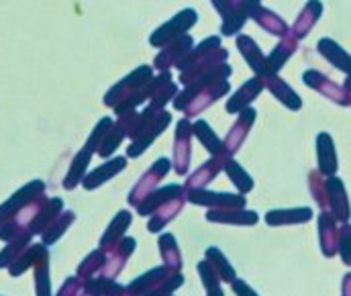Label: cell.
<instances>
[{
	"instance_id": "6da1fadb",
	"label": "cell",
	"mask_w": 351,
	"mask_h": 296,
	"mask_svg": "<svg viewBox=\"0 0 351 296\" xmlns=\"http://www.w3.org/2000/svg\"><path fill=\"white\" fill-rule=\"evenodd\" d=\"M231 72H233L231 66L225 62L217 66L210 74H206L202 80H198L196 84L184 86V90L174 97L176 110H182L186 119L198 116L204 108H208L210 104H215L231 90V84H229Z\"/></svg>"
},
{
	"instance_id": "c3c4849f",
	"label": "cell",
	"mask_w": 351,
	"mask_h": 296,
	"mask_svg": "<svg viewBox=\"0 0 351 296\" xmlns=\"http://www.w3.org/2000/svg\"><path fill=\"white\" fill-rule=\"evenodd\" d=\"M231 286H233V291H235V293H250V295H254V288H250L245 282H241V280H237V278L231 282Z\"/></svg>"
},
{
	"instance_id": "3957f363",
	"label": "cell",
	"mask_w": 351,
	"mask_h": 296,
	"mask_svg": "<svg viewBox=\"0 0 351 296\" xmlns=\"http://www.w3.org/2000/svg\"><path fill=\"white\" fill-rule=\"evenodd\" d=\"M229 51L221 47V37H208L198 47L186 56V60L178 66L180 68V84L190 86L210 74L217 66L225 64Z\"/></svg>"
},
{
	"instance_id": "f1b7e54d",
	"label": "cell",
	"mask_w": 351,
	"mask_h": 296,
	"mask_svg": "<svg viewBox=\"0 0 351 296\" xmlns=\"http://www.w3.org/2000/svg\"><path fill=\"white\" fill-rule=\"evenodd\" d=\"M235 43H237L241 56L245 58V62L250 64V68L256 72V76H262L263 78L267 72H265V56L262 53L260 45L252 37H247V35H237Z\"/></svg>"
},
{
	"instance_id": "ba28073f",
	"label": "cell",
	"mask_w": 351,
	"mask_h": 296,
	"mask_svg": "<svg viewBox=\"0 0 351 296\" xmlns=\"http://www.w3.org/2000/svg\"><path fill=\"white\" fill-rule=\"evenodd\" d=\"M192 160V123L184 116L178 121L174 135V160L172 168L178 176H186Z\"/></svg>"
},
{
	"instance_id": "681fc988",
	"label": "cell",
	"mask_w": 351,
	"mask_h": 296,
	"mask_svg": "<svg viewBox=\"0 0 351 296\" xmlns=\"http://www.w3.org/2000/svg\"><path fill=\"white\" fill-rule=\"evenodd\" d=\"M343 293H346V295H351V274H348V276L343 278Z\"/></svg>"
},
{
	"instance_id": "83f0119b",
	"label": "cell",
	"mask_w": 351,
	"mask_h": 296,
	"mask_svg": "<svg viewBox=\"0 0 351 296\" xmlns=\"http://www.w3.org/2000/svg\"><path fill=\"white\" fill-rule=\"evenodd\" d=\"M178 195H184V188L178 186V184H168L164 188H156L149 197L145 200H141L135 208L141 217H152L164 202H168L170 198L178 197Z\"/></svg>"
},
{
	"instance_id": "7402d4cb",
	"label": "cell",
	"mask_w": 351,
	"mask_h": 296,
	"mask_svg": "<svg viewBox=\"0 0 351 296\" xmlns=\"http://www.w3.org/2000/svg\"><path fill=\"white\" fill-rule=\"evenodd\" d=\"M125 168H127V158H112L110 162H104L102 166L94 168L90 174H86L82 180V186L86 190H94V188L102 186L104 182H108L110 178H114Z\"/></svg>"
},
{
	"instance_id": "f6af8a7d",
	"label": "cell",
	"mask_w": 351,
	"mask_h": 296,
	"mask_svg": "<svg viewBox=\"0 0 351 296\" xmlns=\"http://www.w3.org/2000/svg\"><path fill=\"white\" fill-rule=\"evenodd\" d=\"M198 274H200L202 284H204V291H206L208 295H221V293H223V288H221V278H219V274L215 272V268H213L206 260H202V262L198 264Z\"/></svg>"
},
{
	"instance_id": "8fae6325",
	"label": "cell",
	"mask_w": 351,
	"mask_h": 296,
	"mask_svg": "<svg viewBox=\"0 0 351 296\" xmlns=\"http://www.w3.org/2000/svg\"><path fill=\"white\" fill-rule=\"evenodd\" d=\"M186 200L198 206H208V208H237L245 206L243 195H229V193H210L206 188H196V190H186Z\"/></svg>"
},
{
	"instance_id": "b9f144b4",
	"label": "cell",
	"mask_w": 351,
	"mask_h": 296,
	"mask_svg": "<svg viewBox=\"0 0 351 296\" xmlns=\"http://www.w3.org/2000/svg\"><path fill=\"white\" fill-rule=\"evenodd\" d=\"M31 237H33V233H23L14 239L6 241V247L0 251V268H8L31 245Z\"/></svg>"
},
{
	"instance_id": "f546056e",
	"label": "cell",
	"mask_w": 351,
	"mask_h": 296,
	"mask_svg": "<svg viewBox=\"0 0 351 296\" xmlns=\"http://www.w3.org/2000/svg\"><path fill=\"white\" fill-rule=\"evenodd\" d=\"M321 14H323V2H319V0H308L306 6L302 8V12L298 14L296 23L292 25L290 35L296 37V39L304 37V35L317 25V21H319Z\"/></svg>"
},
{
	"instance_id": "cb8c5ba5",
	"label": "cell",
	"mask_w": 351,
	"mask_h": 296,
	"mask_svg": "<svg viewBox=\"0 0 351 296\" xmlns=\"http://www.w3.org/2000/svg\"><path fill=\"white\" fill-rule=\"evenodd\" d=\"M296 47H298V39L292 37V35L288 33V35L276 45V49L265 58V72H267V74H278V72L282 70V66L294 56ZM267 74H265V76H267Z\"/></svg>"
},
{
	"instance_id": "ab89813d",
	"label": "cell",
	"mask_w": 351,
	"mask_h": 296,
	"mask_svg": "<svg viewBox=\"0 0 351 296\" xmlns=\"http://www.w3.org/2000/svg\"><path fill=\"white\" fill-rule=\"evenodd\" d=\"M104 264H106V251L104 249H96V251H92V254H88L86 258H84V262L78 266V278L80 280H92L94 276H98V274H102V268H104Z\"/></svg>"
},
{
	"instance_id": "2e32d148",
	"label": "cell",
	"mask_w": 351,
	"mask_h": 296,
	"mask_svg": "<svg viewBox=\"0 0 351 296\" xmlns=\"http://www.w3.org/2000/svg\"><path fill=\"white\" fill-rule=\"evenodd\" d=\"M223 160H225V153H219V156H213L208 162H204L196 172H192V174L186 178L184 190L206 188V186L223 172Z\"/></svg>"
},
{
	"instance_id": "74e56055",
	"label": "cell",
	"mask_w": 351,
	"mask_h": 296,
	"mask_svg": "<svg viewBox=\"0 0 351 296\" xmlns=\"http://www.w3.org/2000/svg\"><path fill=\"white\" fill-rule=\"evenodd\" d=\"M192 133L198 137V141L213 153V156H219L223 153V141L217 137V133L213 131V127L206 123V121H194L192 123Z\"/></svg>"
},
{
	"instance_id": "7c38bea8",
	"label": "cell",
	"mask_w": 351,
	"mask_h": 296,
	"mask_svg": "<svg viewBox=\"0 0 351 296\" xmlns=\"http://www.w3.org/2000/svg\"><path fill=\"white\" fill-rule=\"evenodd\" d=\"M41 195H45V184H43L41 180H33V182L25 184L21 190H16V193L8 198L4 204H0V225L6 223L10 217H14V214H16L25 204H29L33 198L41 197Z\"/></svg>"
},
{
	"instance_id": "e575fe53",
	"label": "cell",
	"mask_w": 351,
	"mask_h": 296,
	"mask_svg": "<svg viewBox=\"0 0 351 296\" xmlns=\"http://www.w3.org/2000/svg\"><path fill=\"white\" fill-rule=\"evenodd\" d=\"M313 219V210L308 206L302 208H282V210H269L265 214L267 225H296Z\"/></svg>"
},
{
	"instance_id": "4fadbf2b",
	"label": "cell",
	"mask_w": 351,
	"mask_h": 296,
	"mask_svg": "<svg viewBox=\"0 0 351 296\" xmlns=\"http://www.w3.org/2000/svg\"><path fill=\"white\" fill-rule=\"evenodd\" d=\"M302 80H304L306 86H311L313 90L321 92L323 97H327L329 100H333V102H337V104H341V106H348V104H350L348 92L343 90V86L335 84V82L329 80L325 74H321V72H317V70H306V72L302 74Z\"/></svg>"
},
{
	"instance_id": "9c48e42d",
	"label": "cell",
	"mask_w": 351,
	"mask_h": 296,
	"mask_svg": "<svg viewBox=\"0 0 351 296\" xmlns=\"http://www.w3.org/2000/svg\"><path fill=\"white\" fill-rule=\"evenodd\" d=\"M192 47H194L192 35H180V37H176L174 41H170L166 47H162V51L156 56L154 68L160 70V72H166L170 68H178L186 60V56L192 51Z\"/></svg>"
},
{
	"instance_id": "8992f818",
	"label": "cell",
	"mask_w": 351,
	"mask_h": 296,
	"mask_svg": "<svg viewBox=\"0 0 351 296\" xmlns=\"http://www.w3.org/2000/svg\"><path fill=\"white\" fill-rule=\"evenodd\" d=\"M196 21H198V12L194 10V8H184V10H180L176 16H172L168 23H164L162 27H158L154 33H152V37H149V43L154 45V47H166L170 41H174L176 37H180V35H186L188 33V29H192L194 25H196Z\"/></svg>"
},
{
	"instance_id": "ffe728a7",
	"label": "cell",
	"mask_w": 351,
	"mask_h": 296,
	"mask_svg": "<svg viewBox=\"0 0 351 296\" xmlns=\"http://www.w3.org/2000/svg\"><path fill=\"white\" fill-rule=\"evenodd\" d=\"M263 88H265V84H263V78L262 76H254V78H250L233 97L231 100L227 102V112H231V114H235V112H241L243 108H247L254 100L258 99L260 95L263 92Z\"/></svg>"
},
{
	"instance_id": "e0dca14e",
	"label": "cell",
	"mask_w": 351,
	"mask_h": 296,
	"mask_svg": "<svg viewBox=\"0 0 351 296\" xmlns=\"http://www.w3.org/2000/svg\"><path fill=\"white\" fill-rule=\"evenodd\" d=\"M319 235H321V251L327 258H333L339 251V227H337V219L333 212L323 210L319 214Z\"/></svg>"
},
{
	"instance_id": "7dc6e473",
	"label": "cell",
	"mask_w": 351,
	"mask_h": 296,
	"mask_svg": "<svg viewBox=\"0 0 351 296\" xmlns=\"http://www.w3.org/2000/svg\"><path fill=\"white\" fill-rule=\"evenodd\" d=\"M80 293H84V280H80L78 276L68 278L66 284L60 288V295H80Z\"/></svg>"
},
{
	"instance_id": "1f68e13d",
	"label": "cell",
	"mask_w": 351,
	"mask_h": 296,
	"mask_svg": "<svg viewBox=\"0 0 351 296\" xmlns=\"http://www.w3.org/2000/svg\"><path fill=\"white\" fill-rule=\"evenodd\" d=\"M319 53L325 58V60H329L335 68H339V70H343L348 76H351V56L341 47V45H337L333 39H321L319 41Z\"/></svg>"
},
{
	"instance_id": "7bdbcfd3",
	"label": "cell",
	"mask_w": 351,
	"mask_h": 296,
	"mask_svg": "<svg viewBox=\"0 0 351 296\" xmlns=\"http://www.w3.org/2000/svg\"><path fill=\"white\" fill-rule=\"evenodd\" d=\"M84 293L88 295H121V293H127V286H121L114 280L102 276V278H92V280L84 282Z\"/></svg>"
},
{
	"instance_id": "603a6c76",
	"label": "cell",
	"mask_w": 351,
	"mask_h": 296,
	"mask_svg": "<svg viewBox=\"0 0 351 296\" xmlns=\"http://www.w3.org/2000/svg\"><path fill=\"white\" fill-rule=\"evenodd\" d=\"M184 204H186V195H178V197L170 198L168 202H164V204L152 214V219H149V223H147V229H149L152 233H160L168 223H172L176 217L182 212Z\"/></svg>"
},
{
	"instance_id": "836d02e7",
	"label": "cell",
	"mask_w": 351,
	"mask_h": 296,
	"mask_svg": "<svg viewBox=\"0 0 351 296\" xmlns=\"http://www.w3.org/2000/svg\"><path fill=\"white\" fill-rule=\"evenodd\" d=\"M252 18L262 27L263 31H267L269 35L286 37V35L290 33V27L280 18V14H276V12H271V10H267V8H263L262 4L254 10Z\"/></svg>"
},
{
	"instance_id": "d4e9b609",
	"label": "cell",
	"mask_w": 351,
	"mask_h": 296,
	"mask_svg": "<svg viewBox=\"0 0 351 296\" xmlns=\"http://www.w3.org/2000/svg\"><path fill=\"white\" fill-rule=\"evenodd\" d=\"M131 221H133V217H131L129 210L117 212V217L110 221L108 229L104 231V235H102V239H100V249H104V251L114 249V247L119 245V241L125 237V231L131 227Z\"/></svg>"
},
{
	"instance_id": "f35d334b",
	"label": "cell",
	"mask_w": 351,
	"mask_h": 296,
	"mask_svg": "<svg viewBox=\"0 0 351 296\" xmlns=\"http://www.w3.org/2000/svg\"><path fill=\"white\" fill-rule=\"evenodd\" d=\"M204 258H206V262L215 268V272L219 274V278H221V282H233L237 276H235V270H233V266L229 264V260L221 254V249L219 247H208L206 249V254H204Z\"/></svg>"
},
{
	"instance_id": "8d00e7d4",
	"label": "cell",
	"mask_w": 351,
	"mask_h": 296,
	"mask_svg": "<svg viewBox=\"0 0 351 296\" xmlns=\"http://www.w3.org/2000/svg\"><path fill=\"white\" fill-rule=\"evenodd\" d=\"M76 221V214H74V210H66V212H60L45 229H43V233H41V239H43V243L45 245H51V243H56L66 231H68V227L72 225Z\"/></svg>"
},
{
	"instance_id": "bcb514c9",
	"label": "cell",
	"mask_w": 351,
	"mask_h": 296,
	"mask_svg": "<svg viewBox=\"0 0 351 296\" xmlns=\"http://www.w3.org/2000/svg\"><path fill=\"white\" fill-rule=\"evenodd\" d=\"M339 256L346 266H351V225H343L339 229Z\"/></svg>"
},
{
	"instance_id": "ee69618b",
	"label": "cell",
	"mask_w": 351,
	"mask_h": 296,
	"mask_svg": "<svg viewBox=\"0 0 351 296\" xmlns=\"http://www.w3.org/2000/svg\"><path fill=\"white\" fill-rule=\"evenodd\" d=\"M35 293L37 295H49L51 286H49V254H45L35 266Z\"/></svg>"
},
{
	"instance_id": "9a60e30c",
	"label": "cell",
	"mask_w": 351,
	"mask_h": 296,
	"mask_svg": "<svg viewBox=\"0 0 351 296\" xmlns=\"http://www.w3.org/2000/svg\"><path fill=\"white\" fill-rule=\"evenodd\" d=\"M327 210L333 212L335 219L337 221H343V223H348V219H350L351 214L346 186L335 176H329L327 178Z\"/></svg>"
},
{
	"instance_id": "d590c367",
	"label": "cell",
	"mask_w": 351,
	"mask_h": 296,
	"mask_svg": "<svg viewBox=\"0 0 351 296\" xmlns=\"http://www.w3.org/2000/svg\"><path fill=\"white\" fill-rule=\"evenodd\" d=\"M223 172L229 176V180L235 184V188L241 193V195H247V193H252L254 190V180H252V176L231 158V156H225V160H223Z\"/></svg>"
},
{
	"instance_id": "30bf717a",
	"label": "cell",
	"mask_w": 351,
	"mask_h": 296,
	"mask_svg": "<svg viewBox=\"0 0 351 296\" xmlns=\"http://www.w3.org/2000/svg\"><path fill=\"white\" fill-rule=\"evenodd\" d=\"M256 116H258V112H256V108H252V106H247V108H243V110L239 112L237 121L233 123V127L229 129V135H227L225 141H223V153H225V156H231V158H233V156L239 151V147L243 145V141H245L250 129L254 127Z\"/></svg>"
},
{
	"instance_id": "52a82bcc",
	"label": "cell",
	"mask_w": 351,
	"mask_h": 296,
	"mask_svg": "<svg viewBox=\"0 0 351 296\" xmlns=\"http://www.w3.org/2000/svg\"><path fill=\"white\" fill-rule=\"evenodd\" d=\"M170 168H172V162H170L168 158L156 160V162L152 164V168L137 180V184H135L133 190L129 193V197H127L129 204H131V206H137L141 200H145V198L149 197V195L160 186V182L168 176Z\"/></svg>"
},
{
	"instance_id": "4dcf8cb0",
	"label": "cell",
	"mask_w": 351,
	"mask_h": 296,
	"mask_svg": "<svg viewBox=\"0 0 351 296\" xmlns=\"http://www.w3.org/2000/svg\"><path fill=\"white\" fill-rule=\"evenodd\" d=\"M45 254H49L45 243H31V245H29V247H27V249H25V251H23L6 270H8V274L14 276V278H16V276H23V274H25L29 268H33Z\"/></svg>"
},
{
	"instance_id": "60d3db41",
	"label": "cell",
	"mask_w": 351,
	"mask_h": 296,
	"mask_svg": "<svg viewBox=\"0 0 351 296\" xmlns=\"http://www.w3.org/2000/svg\"><path fill=\"white\" fill-rule=\"evenodd\" d=\"M158 247H160V256L166 266H170L174 270H182V254H180L178 241L172 233H164L158 241Z\"/></svg>"
},
{
	"instance_id": "4316f807",
	"label": "cell",
	"mask_w": 351,
	"mask_h": 296,
	"mask_svg": "<svg viewBox=\"0 0 351 296\" xmlns=\"http://www.w3.org/2000/svg\"><path fill=\"white\" fill-rule=\"evenodd\" d=\"M317 149H319V172L323 176H335L337 172V153L335 143L329 133H319L317 137Z\"/></svg>"
},
{
	"instance_id": "277c9868",
	"label": "cell",
	"mask_w": 351,
	"mask_h": 296,
	"mask_svg": "<svg viewBox=\"0 0 351 296\" xmlns=\"http://www.w3.org/2000/svg\"><path fill=\"white\" fill-rule=\"evenodd\" d=\"M182 284H184V276L180 274V270H174L164 264L135 278L127 286V293L129 295H170L178 291Z\"/></svg>"
},
{
	"instance_id": "d6986e66",
	"label": "cell",
	"mask_w": 351,
	"mask_h": 296,
	"mask_svg": "<svg viewBox=\"0 0 351 296\" xmlns=\"http://www.w3.org/2000/svg\"><path fill=\"white\" fill-rule=\"evenodd\" d=\"M178 95V86L174 84V78L172 74L166 70L162 72L158 78H154V90H152V97H149V104L147 108L158 112V110H164V106L174 100V97Z\"/></svg>"
},
{
	"instance_id": "5b68a950",
	"label": "cell",
	"mask_w": 351,
	"mask_h": 296,
	"mask_svg": "<svg viewBox=\"0 0 351 296\" xmlns=\"http://www.w3.org/2000/svg\"><path fill=\"white\" fill-rule=\"evenodd\" d=\"M170 123H172V114L168 110L154 112L147 119V123L141 127V131L133 137L131 145L127 147V158H139L143 151H147V147L168 129Z\"/></svg>"
},
{
	"instance_id": "ac0fdd59",
	"label": "cell",
	"mask_w": 351,
	"mask_h": 296,
	"mask_svg": "<svg viewBox=\"0 0 351 296\" xmlns=\"http://www.w3.org/2000/svg\"><path fill=\"white\" fill-rule=\"evenodd\" d=\"M213 6L219 10V14L223 16V25H221V35L225 37H231V35H237L245 23H247V16L231 2V0H213Z\"/></svg>"
},
{
	"instance_id": "484cf974",
	"label": "cell",
	"mask_w": 351,
	"mask_h": 296,
	"mask_svg": "<svg viewBox=\"0 0 351 296\" xmlns=\"http://www.w3.org/2000/svg\"><path fill=\"white\" fill-rule=\"evenodd\" d=\"M263 84H265V88L276 97V100H280L284 106H288L290 110H298L300 106H302V100L300 97L278 76V74H267V76H263Z\"/></svg>"
},
{
	"instance_id": "44dd1931",
	"label": "cell",
	"mask_w": 351,
	"mask_h": 296,
	"mask_svg": "<svg viewBox=\"0 0 351 296\" xmlns=\"http://www.w3.org/2000/svg\"><path fill=\"white\" fill-rule=\"evenodd\" d=\"M258 214L254 210H245V206L237 208H208L206 221L210 223H225V225H256Z\"/></svg>"
},
{
	"instance_id": "d6a6232c",
	"label": "cell",
	"mask_w": 351,
	"mask_h": 296,
	"mask_svg": "<svg viewBox=\"0 0 351 296\" xmlns=\"http://www.w3.org/2000/svg\"><path fill=\"white\" fill-rule=\"evenodd\" d=\"M92 156H94V151L92 149H88V147H82L80 151H78V156L72 160V166H70V172H68V176L64 178V188L66 190H74L82 180H84V176H86V170L88 166H90V160H92Z\"/></svg>"
},
{
	"instance_id": "5bb4252c",
	"label": "cell",
	"mask_w": 351,
	"mask_h": 296,
	"mask_svg": "<svg viewBox=\"0 0 351 296\" xmlns=\"http://www.w3.org/2000/svg\"><path fill=\"white\" fill-rule=\"evenodd\" d=\"M135 247H137V241H135L133 237H127V235H125V237L119 241V245H117L114 249L106 251V264H104V268H102V276L114 280V278L123 272V268H125L127 260L133 256Z\"/></svg>"
},
{
	"instance_id": "7a4b0ae2",
	"label": "cell",
	"mask_w": 351,
	"mask_h": 296,
	"mask_svg": "<svg viewBox=\"0 0 351 296\" xmlns=\"http://www.w3.org/2000/svg\"><path fill=\"white\" fill-rule=\"evenodd\" d=\"M152 90H154V70L149 66H139L104 95V104L114 108L117 114H125L135 110L145 100H149Z\"/></svg>"
}]
</instances>
